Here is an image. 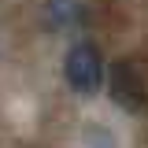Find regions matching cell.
Returning a JSON list of instances; mask_svg holds the SVG:
<instances>
[{"label":"cell","instance_id":"cell-1","mask_svg":"<svg viewBox=\"0 0 148 148\" xmlns=\"http://www.w3.org/2000/svg\"><path fill=\"white\" fill-rule=\"evenodd\" d=\"M63 78L78 96H92L104 85V56L92 41H74L63 56Z\"/></svg>","mask_w":148,"mask_h":148},{"label":"cell","instance_id":"cell-2","mask_svg":"<svg viewBox=\"0 0 148 148\" xmlns=\"http://www.w3.org/2000/svg\"><path fill=\"white\" fill-rule=\"evenodd\" d=\"M92 18V0H41V26L52 34L82 30Z\"/></svg>","mask_w":148,"mask_h":148},{"label":"cell","instance_id":"cell-3","mask_svg":"<svg viewBox=\"0 0 148 148\" xmlns=\"http://www.w3.org/2000/svg\"><path fill=\"white\" fill-rule=\"evenodd\" d=\"M111 89H115V100H122L130 108H137L141 104V92H145V82L133 74V63H119L115 67V78H111Z\"/></svg>","mask_w":148,"mask_h":148}]
</instances>
